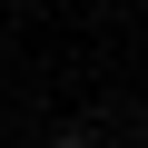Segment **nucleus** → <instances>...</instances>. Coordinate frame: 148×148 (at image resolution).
Returning a JSON list of instances; mask_svg holds the SVG:
<instances>
[{
  "mask_svg": "<svg viewBox=\"0 0 148 148\" xmlns=\"http://www.w3.org/2000/svg\"><path fill=\"white\" fill-rule=\"evenodd\" d=\"M49 148H89V138H79V128H69V138H49Z\"/></svg>",
  "mask_w": 148,
  "mask_h": 148,
  "instance_id": "1",
  "label": "nucleus"
}]
</instances>
